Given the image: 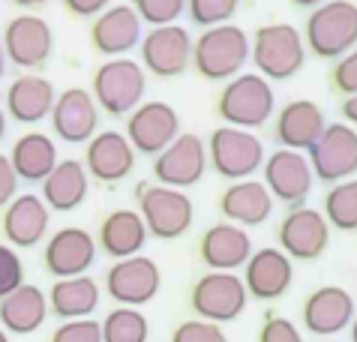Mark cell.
Instances as JSON below:
<instances>
[{
	"label": "cell",
	"mask_w": 357,
	"mask_h": 342,
	"mask_svg": "<svg viewBox=\"0 0 357 342\" xmlns=\"http://www.w3.org/2000/svg\"><path fill=\"white\" fill-rule=\"evenodd\" d=\"M3 135H6V112L0 108V142H3Z\"/></svg>",
	"instance_id": "obj_47"
},
{
	"label": "cell",
	"mask_w": 357,
	"mask_h": 342,
	"mask_svg": "<svg viewBox=\"0 0 357 342\" xmlns=\"http://www.w3.org/2000/svg\"><path fill=\"white\" fill-rule=\"evenodd\" d=\"M6 64H9V60L3 54V45H0V78H3V73H6Z\"/></svg>",
	"instance_id": "obj_48"
},
{
	"label": "cell",
	"mask_w": 357,
	"mask_h": 342,
	"mask_svg": "<svg viewBox=\"0 0 357 342\" xmlns=\"http://www.w3.org/2000/svg\"><path fill=\"white\" fill-rule=\"evenodd\" d=\"M144 240L147 228L138 216V210H112L99 225V246L117 261L138 255Z\"/></svg>",
	"instance_id": "obj_31"
},
{
	"label": "cell",
	"mask_w": 357,
	"mask_h": 342,
	"mask_svg": "<svg viewBox=\"0 0 357 342\" xmlns=\"http://www.w3.org/2000/svg\"><path fill=\"white\" fill-rule=\"evenodd\" d=\"M324 219L340 231H357V177L333 184L324 195Z\"/></svg>",
	"instance_id": "obj_33"
},
{
	"label": "cell",
	"mask_w": 357,
	"mask_h": 342,
	"mask_svg": "<svg viewBox=\"0 0 357 342\" xmlns=\"http://www.w3.org/2000/svg\"><path fill=\"white\" fill-rule=\"evenodd\" d=\"M294 6H301V9H315V6H321V3H327V0H291Z\"/></svg>",
	"instance_id": "obj_45"
},
{
	"label": "cell",
	"mask_w": 357,
	"mask_h": 342,
	"mask_svg": "<svg viewBox=\"0 0 357 342\" xmlns=\"http://www.w3.org/2000/svg\"><path fill=\"white\" fill-rule=\"evenodd\" d=\"M177 135H181V117L162 99L142 103L126 120V142L132 144L135 154L160 156Z\"/></svg>",
	"instance_id": "obj_13"
},
{
	"label": "cell",
	"mask_w": 357,
	"mask_h": 342,
	"mask_svg": "<svg viewBox=\"0 0 357 342\" xmlns=\"http://www.w3.org/2000/svg\"><path fill=\"white\" fill-rule=\"evenodd\" d=\"M354 321V297L342 285H321L303 300V327L315 336H336Z\"/></svg>",
	"instance_id": "obj_20"
},
{
	"label": "cell",
	"mask_w": 357,
	"mask_h": 342,
	"mask_svg": "<svg viewBox=\"0 0 357 342\" xmlns=\"http://www.w3.org/2000/svg\"><path fill=\"white\" fill-rule=\"evenodd\" d=\"M144 90H147V78L142 64H135L130 57H114V60H105L93 73L91 96L96 108H102L105 114L123 117V114H132L142 105Z\"/></svg>",
	"instance_id": "obj_5"
},
{
	"label": "cell",
	"mask_w": 357,
	"mask_h": 342,
	"mask_svg": "<svg viewBox=\"0 0 357 342\" xmlns=\"http://www.w3.org/2000/svg\"><path fill=\"white\" fill-rule=\"evenodd\" d=\"M24 283V265L13 246L0 244V300Z\"/></svg>",
	"instance_id": "obj_38"
},
{
	"label": "cell",
	"mask_w": 357,
	"mask_h": 342,
	"mask_svg": "<svg viewBox=\"0 0 357 342\" xmlns=\"http://www.w3.org/2000/svg\"><path fill=\"white\" fill-rule=\"evenodd\" d=\"M96 306H99V285L91 276L57 279L52 291H48V309L63 321L91 318Z\"/></svg>",
	"instance_id": "obj_32"
},
{
	"label": "cell",
	"mask_w": 357,
	"mask_h": 342,
	"mask_svg": "<svg viewBox=\"0 0 357 342\" xmlns=\"http://www.w3.org/2000/svg\"><path fill=\"white\" fill-rule=\"evenodd\" d=\"M48 223H52V210L45 207V201L33 193H24L15 195L3 207L0 228H3V237L9 240L13 249H31L45 237Z\"/></svg>",
	"instance_id": "obj_22"
},
{
	"label": "cell",
	"mask_w": 357,
	"mask_h": 342,
	"mask_svg": "<svg viewBox=\"0 0 357 342\" xmlns=\"http://www.w3.org/2000/svg\"><path fill=\"white\" fill-rule=\"evenodd\" d=\"M15 6H24V9H33V6H43V3H48V0H13Z\"/></svg>",
	"instance_id": "obj_46"
},
{
	"label": "cell",
	"mask_w": 357,
	"mask_h": 342,
	"mask_svg": "<svg viewBox=\"0 0 357 342\" xmlns=\"http://www.w3.org/2000/svg\"><path fill=\"white\" fill-rule=\"evenodd\" d=\"M342 117L349 120V126L357 129V96H349V99L342 103Z\"/></svg>",
	"instance_id": "obj_44"
},
{
	"label": "cell",
	"mask_w": 357,
	"mask_h": 342,
	"mask_svg": "<svg viewBox=\"0 0 357 342\" xmlns=\"http://www.w3.org/2000/svg\"><path fill=\"white\" fill-rule=\"evenodd\" d=\"M43 261H45L48 274L57 279L87 276V270H91V265L96 261V240L78 225L61 228L48 237Z\"/></svg>",
	"instance_id": "obj_17"
},
{
	"label": "cell",
	"mask_w": 357,
	"mask_h": 342,
	"mask_svg": "<svg viewBox=\"0 0 357 342\" xmlns=\"http://www.w3.org/2000/svg\"><path fill=\"white\" fill-rule=\"evenodd\" d=\"M91 43L99 54L108 60L123 57L126 52L142 43V18L130 3L108 6L105 13H99L91 24Z\"/></svg>",
	"instance_id": "obj_19"
},
{
	"label": "cell",
	"mask_w": 357,
	"mask_h": 342,
	"mask_svg": "<svg viewBox=\"0 0 357 342\" xmlns=\"http://www.w3.org/2000/svg\"><path fill=\"white\" fill-rule=\"evenodd\" d=\"M198 255L211 270L220 274H234L237 267H243L252 255V240L241 225L231 223H216L211 225L198 240Z\"/></svg>",
	"instance_id": "obj_24"
},
{
	"label": "cell",
	"mask_w": 357,
	"mask_h": 342,
	"mask_svg": "<svg viewBox=\"0 0 357 342\" xmlns=\"http://www.w3.org/2000/svg\"><path fill=\"white\" fill-rule=\"evenodd\" d=\"M246 285L241 276L234 274H220L211 270L202 279H195V285L190 291V306L202 321L211 325H222V321H234L246 309Z\"/></svg>",
	"instance_id": "obj_8"
},
{
	"label": "cell",
	"mask_w": 357,
	"mask_h": 342,
	"mask_svg": "<svg viewBox=\"0 0 357 342\" xmlns=\"http://www.w3.org/2000/svg\"><path fill=\"white\" fill-rule=\"evenodd\" d=\"M138 18L153 27H165V24H177V18L183 15L186 0H132L130 3Z\"/></svg>",
	"instance_id": "obj_36"
},
{
	"label": "cell",
	"mask_w": 357,
	"mask_h": 342,
	"mask_svg": "<svg viewBox=\"0 0 357 342\" xmlns=\"http://www.w3.org/2000/svg\"><path fill=\"white\" fill-rule=\"evenodd\" d=\"M250 57L255 60V69H259L261 78L289 82L306 64L303 34L294 24H285V22L264 24L250 39Z\"/></svg>",
	"instance_id": "obj_2"
},
{
	"label": "cell",
	"mask_w": 357,
	"mask_h": 342,
	"mask_svg": "<svg viewBox=\"0 0 357 342\" xmlns=\"http://www.w3.org/2000/svg\"><path fill=\"white\" fill-rule=\"evenodd\" d=\"M9 163H13L18 180H27V184H43L61 159H57V144L45 133H24L13 144Z\"/></svg>",
	"instance_id": "obj_30"
},
{
	"label": "cell",
	"mask_w": 357,
	"mask_h": 342,
	"mask_svg": "<svg viewBox=\"0 0 357 342\" xmlns=\"http://www.w3.org/2000/svg\"><path fill=\"white\" fill-rule=\"evenodd\" d=\"M241 0H186V13L198 27H220L231 24Z\"/></svg>",
	"instance_id": "obj_35"
},
{
	"label": "cell",
	"mask_w": 357,
	"mask_h": 342,
	"mask_svg": "<svg viewBox=\"0 0 357 342\" xmlns=\"http://www.w3.org/2000/svg\"><path fill=\"white\" fill-rule=\"evenodd\" d=\"M112 6V0H63V9L75 18H96Z\"/></svg>",
	"instance_id": "obj_43"
},
{
	"label": "cell",
	"mask_w": 357,
	"mask_h": 342,
	"mask_svg": "<svg viewBox=\"0 0 357 342\" xmlns=\"http://www.w3.org/2000/svg\"><path fill=\"white\" fill-rule=\"evenodd\" d=\"M250 60V36L237 24L202 30L192 43V66L207 82H231Z\"/></svg>",
	"instance_id": "obj_1"
},
{
	"label": "cell",
	"mask_w": 357,
	"mask_h": 342,
	"mask_svg": "<svg viewBox=\"0 0 357 342\" xmlns=\"http://www.w3.org/2000/svg\"><path fill=\"white\" fill-rule=\"evenodd\" d=\"M84 198H87V171L84 163H78V159L57 163L52 174L43 180V201L48 210L69 214V210L82 207Z\"/></svg>",
	"instance_id": "obj_29"
},
{
	"label": "cell",
	"mask_w": 357,
	"mask_h": 342,
	"mask_svg": "<svg viewBox=\"0 0 357 342\" xmlns=\"http://www.w3.org/2000/svg\"><path fill=\"white\" fill-rule=\"evenodd\" d=\"M48 342H102V327H99V321H93V318L63 321Z\"/></svg>",
	"instance_id": "obj_39"
},
{
	"label": "cell",
	"mask_w": 357,
	"mask_h": 342,
	"mask_svg": "<svg viewBox=\"0 0 357 342\" xmlns=\"http://www.w3.org/2000/svg\"><path fill=\"white\" fill-rule=\"evenodd\" d=\"M54 84L43 75H18L6 90V114L15 124H39L54 108Z\"/></svg>",
	"instance_id": "obj_26"
},
{
	"label": "cell",
	"mask_w": 357,
	"mask_h": 342,
	"mask_svg": "<svg viewBox=\"0 0 357 342\" xmlns=\"http://www.w3.org/2000/svg\"><path fill=\"white\" fill-rule=\"evenodd\" d=\"M351 342H357V315H354V321H351Z\"/></svg>",
	"instance_id": "obj_49"
},
{
	"label": "cell",
	"mask_w": 357,
	"mask_h": 342,
	"mask_svg": "<svg viewBox=\"0 0 357 342\" xmlns=\"http://www.w3.org/2000/svg\"><path fill=\"white\" fill-rule=\"evenodd\" d=\"M15 189H18L15 168H13V163H9V156L0 154V207H6L9 201L15 198Z\"/></svg>",
	"instance_id": "obj_42"
},
{
	"label": "cell",
	"mask_w": 357,
	"mask_h": 342,
	"mask_svg": "<svg viewBox=\"0 0 357 342\" xmlns=\"http://www.w3.org/2000/svg\"><path fill=\"white\" fill-rule=\"evenodd\" d=\"M280 249L297 261H319L331 246V225L321 210L312 207H291L276 228Z\"/></svg>",
	"instance_id": "obj_11"
},
{
	"label": "cell",
	"mask_w": 357,
	"mask_h": 342,
	"mask_svg": "<svg viewBox=\"0 0 357 342\" xmlns=\"http://www.w3.org/2000/svg\"><path fill=\"white\" fill-rule=\"evenodd\" d=\"M351 3H357V0H351Z\"/></svg>",
	"instance_id": "obj_51"
},
{
	"label": "cell",
	"mask_w": 357,
	"mask_h": 342,
	"mask_svg": "<svg viewBox=\"0 0 357 342\" xmlns=\"http://www.w3.org/2000/svg\"><path fill=\"white\" fill-rule=\"evenodd\" d=\"M273 108H276L273 87L259 73L234 75L216 96V114L225 120V126L234 129H255L267 124Z\"/></svg>",
	"instance_id": "obj_4"
},
{
	"label": "cell",
	"mask_w": 357,
	"mask_h": 342,
	"mask_svg": "<svg viewBox=\"0 0 357 342\" xmlns=\"http://www.w3.org/2000/svg\"><path fill=\"white\" fill-rule=\"evenodd\" d=\"M52 126L54 135L63 138L69 144H82L87 138H93L96 124H99V108L93 103L91 90L84 87H69L54 99L52 108Z\"/></svg>",
	"instance_id": "obj_21"
},
{
	"label": "cell",
	"mask_w": 357,
	"mask_h": 342,
	"mask_svg": "<svg viewBox=\"0 0 357 342\" xmlns=\"http://www.w3.org/2000/svg\"><path fill=\"white\" fill-rule=\"evenodd\" d=\"M204 168H207V147L192 133L177 135L153 159V174L160 180V186H172V189H181V193L186 186H195L204 177Z\"/></svg>",
	"instance_id": "obj_16"
},
{
	"label": "cell",
	"mask_w": 357,
	"mask_h": 342,
	"mask_svg": "<svg viewBox=\"0 0 357 342\" xmlns=\"http://www.w3.org/2000/svg\"><path fill=\"white\" fill-rule=\"evenodd\" d=\"M172 342H228V336L222 334L220 325H211V321L202 318H190L181 321L172 334Z\"/></svg>",
	"instance_id": "obj_37"
},
{
	"label": "cell",
	"mask_w": 357,
	"mask_h": 342,
	"mask_svg": "<svg viewBox=\"0 0 357 342\" xmlns=\"http://www.w3.org/2000/svg\"><path fill=\"white\" fill-rule=\"evenodd\" d=\"M310 168L324 184H342L357 174V129L327 124L321 138L310 147Z\"/></svg>",
	"instance_id": "obj_9"
},
{
	"label": "cell",
	"mask_w": 357,
	"mask_h": 342,
	"mask_svg": "<svg viewBox=\"0 0 357 342\" xmlns=\"http://www.w3.org/2000/svg\"><path fill=\"white\" fill-rule=\"evenodd\" d=\"M294 267L291 258L280 246H264L255 249L250 261L243 265V285L246 295L255 300H276L291 288Z\"/></svg>",
	"instance_id": "obj_18"
},
{
	"label": "cell",
	"mask_w": 357,
	"mask_h": 342,
	"mask_svg": "<svg viewBox=\"0 0 357 342\" xmlns=\"http://www.w3.org/2000/svg\"><path fill=\"white\" fill-rule=\"evenodd\" d=\"M306 45L321 60H340L357 48V3L327 0L306 18Z\"/></svg>",
	"instance_id": "obj_3"
},
{
	"label": "cell",
	"mask_w": 357,
	"mask_h": 342,
	"mask_svg": "<svg viewBox=\"0 0 357 342\" xmlns=\"http://www.w3.org/2000/svg\"><path fill=\"white\" fill-rule=\"evenodd\" d=\"M138 45H142V69L147 66L156 78H177L192 64V39L181 24L153 27Z\"/></svg>",
	"instance_id": "obj_15"
},
{
	"label": "cell",
	"mask_w": 357,
	"mask_h": 342,
	"mask_svg": "<svg viewBox=\"0 0 357 342\" xmlns=\"http://www.w3.org/2000/svg\"><path fill=\"white\" fill-rule=\"evenodd\" d=\"M331 87L345 99L357 96V48H351L345 57H340L331 69Z\"/></svg>",
	"instance_id": "obj_40"
},
{
	"label": "cell",
	"mask_w": 357,
	"mask_h": 342,
	"mask_svg": "<svg viewBox=\"0 0 357 342\" xmlns=\"http://www.w3.org/2000/svg\"><path fill=\"white\" fill-rule=\"evenodd\" d=\"M160 285H162L160 267H156L153 258H144V255L114 261L105 274L108 297H112L114 304L130 306V309L151 304V300L160 295Z\"/></svg>",
	"instance_id": "obj_10"
},
{
	"label": "cell",
	"mask_w": 357,
	"mask_h": 342,
	"mask_svg": "<svg viewBox=\"0 0 357 342\" xmlns=\"http://www.w3.org/2000/svg\"><path fill=\"white\" fill-rule=\"evenodd\" d=\"M207 156L220 177L225 180H250L264 165V147L250 129L216 126L207 142Z\"/></svg>",
	"instance_id": "obj_7"
},
{
	"label": "cell",
	"mask_w": 357,
	"mask_h": 342,
	"mask_svg": "<svg viewBox=\"0 0 357 342\" xmlns=\"http://www.w3.org/2000/svg\"><path fill=\"white\" fill-rule=\"evenodd\" d=\"M102 342H147V318L138 313V309H130V306H117L112 309L102 321Z\"/></svg>",
	"instance_id": "obj_34"
},
{
	"label": "cell",
	"mask_w": 357,
	"mask_h": 342,
	"mask_svg": "<svg viewBox=\"0 0 357 342\" xmlns=\"http://www.w3.org/2000/svg\"><path fill=\"white\" fill-rule=\"evenodd\" d=\"M220 210L231 225H261L273 210V198L259 180H237L220 195Z\"/></svg>",
	"instance_id": "obj_27"
},
{
	"label": "cell",
	"mask_w": 357,
	"mask_h": 342,
	"mask_svg": "<svg viewBox=\"0 0 357 342\" xmlns=\"http://www.w3.org/2000/svg\"><path fill=\"white\" fill-rule=\"evenodd\" d=\"M324 126H327V120H324V112L319 108V103H312V99H291V103L282 105L280 114H276L273 133H276V142L285 150L303 154V150H310L321 138Z\"/></svg>",
	"instance_id": "obj_25"
},
{
	"label": "cell",
	"mask_w": 357,
	"mask_h": 342,
	"mask_svg": "<svg viewBox=\"0 0 357 342\" xmlns=\"http://www.w3.org/2000/svg\"><path fill=\"white\" fill-rule=\"evenodd\" d=\"M132 168H135V150L126 142V135L105 129V133L91 138L84 171L93 180H99V184H121L123 177H130Z\"/></svg>",
	"instance_id": "obj_23"
},
{
	"label": "cell",
	"mask_w": 357,
	"mask_h": 342,
	"mask_svg": "<svg viewBox=\"0 0 357 342\" xmlns=\"http://www.w3.org/2000/svg\"><path fill=\"white\" fill-rule=\"evenodd\" d=\"M0 342H9V336H6V330L0 327Z\"/></svg>",
	"instance_id": "obj_50"
},
{
	"label": "cell",
	"mask_w": 357,
	"mask_h": 342,
	"mask_svg": "<svg viewBox=\"0 0 357 342\" xmlns=\"http://www.w3.org/2000/svg\"><path fill=\"white\" fill-rule=\"evenodd\" d=\"M259 342H303V336L294 321L282 315H267L259 330Z\"/></svg>",
	"instance_id": "obj_41"
},
{
	"label": "cell",
	"mask_w": 357,
	"mask_h": 342,
	"mask_svg": "<svg viewBox=\"0 0 357 342\" xmlns=\"http://www.w3.org/2000/svg\"><path fill=\"white\" fill-rule=\"evenodd\" d=\"M0 45H3V54L9 64H15L22 69H43L54 48L52 24L31 13L15 15L13 22L6 24Z\"/></svg>",
	"instance_id": "obj_12"
},
{
	"label": "cell",
	"mask_w": 357,
	"mask_h": 342,
	"mask_svg": "<svg viewBox=\"0 0 357 342\" xmlns=\"http://www.w3.org/2000/svg\"><path fill=\"white\" fill-rule=\"evenodd\" d=\"M192 201L181 189L138 184V216L147 235L160 240H174L190 231L192 225Z\"/></svg>",
	"instance_id": "obj_6"
},
{
	"label": "cell",
	"mask_w": 357,
	"mask_h": 342,
	"mask_svg": "<svg viewBox=\"0 0 357 342\" xmlns=\"http://www.w3.org/2000/svg\"><path fill=\"white\" fill-rule=\"evenodd\" d=\"M312 180L315 174L310 168V159L297 154V150L280 147L264 159V186L273 201H282L289 207H303V201L312 189Z\"/></svg>",
	"instance_id": "obj_14"
},
{
	"label": "cell",
	"mask_w": 357,
	"mask_h": 342,
	"mask_svg": "<svg viewBox=\"0 0 357 342\" xmlns=\"http://www.w3.org/2000/svg\"><path fill=\"white\" fill-rule=\"evenodd\" d=\"M48 315V297L31 283H22L13 295L0 300V327L15 336H27L43 327Z\"/></svg>",
	"instance_id": "obj_28"
},
{
	"label": "cell",
	"mask_w": 357,
	"mask_h": 342,
	"mask_svg": "<svg viewBox=\"0 0 357 342\" xmlns=\"http://www.w3.org/2000/svg\"><path fill=\"white\" fill-rule=\"evenodd\" d=\"M331 342H336V339H331Z\"/></svg>",
	"instance_id": "obj_52"
}]
</instances>
